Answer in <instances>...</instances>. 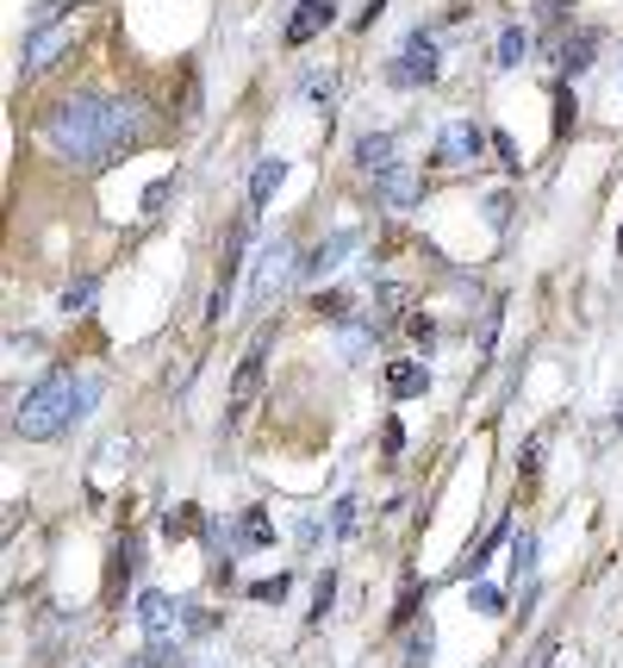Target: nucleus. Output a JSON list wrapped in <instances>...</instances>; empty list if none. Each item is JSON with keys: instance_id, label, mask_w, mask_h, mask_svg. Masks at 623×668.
Returning a JSON list of instances; mask_svg holds the SVG:
<instances>
[{"instance_id": "21", "label": "nucleus", "mask_w": 623, "mask_h": 668, "mask_svg": "<svg viewBox=\"0 0 623 668\" xmlns=\"http://www.w3.org/2000/svg\"><path fill=\"white\" fill-rule=\"evenodd\" d=\"M530 50H536V38H530L524 26H505V32H498V69H517Z\"/></svg>"}, {"instance_id": "35", "label": "nucleus", "mask_w": 623, "mask_h": 668, "mask_svg": "<svg viewBox=\"0 0 623 668\" xmlns=\"http://www.w3.org/2000/svg\"><path fill=\"white\" fill-rule=\"evenodd\" d=\"M567 7H574V0H543V26H548V32L567 26Z\"/></svg>"}, {"instance_id": "11", "label": "nucleus", "mask_w": 623, "mask_h": 668, "mask_svg": "<svg viewBox=\"0 0 623 668\" xmlns=\"http://www.w3.org/2000/svg\"><path fill=\"white\" fill-rule=\"evenodd\" d=\"M418 194H424V181H418V169H412V163H393L387 176H374V200H380V207H393V213L418 207Z\"/></svg>"}, {"instance_id": "17", "label": "nucleus", "mask_w": 623, "mask_h": 668, "mask_svg": "<svg viewBox=\"0 0 623 668\" xmlns=\"http://www.w3.org/2000/svg\"><path fill=\"white\" fill-rule=\"evenodd\" d=\"M280 181H287V163H280V157H263V163H256V176H249V213H263L268 200L280 194Z\"/></svg>"}, {"instance_id": "18", "label": "nucleus", "mask_w": 623, "mask_h": 668, "mask_svg": "<svg viewBox=\"0 0 623 668\" xmlns=\"http://www.w3.org/2000/svg\"><path fill=\"white\" fill-rule=\"evenodd\" d=\"M387 387H393V400H418L424 387H431V369H418V363H393V369H387Z\"/></svg>"}, {"instance_id": "32", "label": "nucleus", "mask_w": 623, "mask_h": 668, "mask_svg": "<svg viewBox=\"0 0 623 668\" xmlns=\"http://www.w3.org/2000/svg\"><path fill=\"white\" fill-rule=\"evenodd\" d=\"M187 637H206V631H218V612H206V606H187V625H181Z\"/></svg>"}, {"instance_id": "38", "label": "nucleus", "mask_w": 623, "mask_h": 668, "mask_svg": "<svg viewBox=\"0 0 623 668\" xmlns=\"http://www.w3.org/2000/svg\"><path fill=\"white\" fill-rule=\"evenodd\" d=\"M306 95H312V100H330V95H337V76H312Z\"/></svg>"}, {"instance_id": "16", "label": "nucleus", "mask_w": 623, "mask_h": 668, "mask_svg": "<svg viewBox=\"0 0 623 668\" xmlns=\"http://www.w3.org/2000/svg\"><path fill=\"white\" fill-rule=\"evenodd\" d=\"M206 525H212V519H206V512L194 507V500H181V507H169V512H162V538H169V543L206 538Z\"/></svg>"}, {"instance_id": "33", "label": "nucleus", "mask_w": 623, "mask_h": 668, "mask_svg": "<svg viewBox=\"0 0 623 668\" xmlns=\"http://www.w3.org/2000/svg\"><path fill=\"white\" fill-rule=\"evenodd\" d=\"M498 318H505V301H493V306H486V318H481V356L493 351V337H498Z\"/></svg>"}, {"instance_id": "36", "label": "nucleus", "mask_w": 623, "mask_h": 668, "mask_svg": "<svg viewBox=\"0 0 623 668\" xmlns=\"http://www.w3.org/2000/svg\"><path fill=\"white\" fill-rule=\"evenodd\" d=\"M493 157H498V163H505V169L517 176V144L505 138V131H493Z\"/></svg>"}, {"instance_id": "27", "label": "nucleus", "mask_w": 623, "mask_h": 668, "mask_svg": "<svg viewBox=\"0 0 623 668\" xmlns=\"http://www.w3.org/2000/svg\"><path fill=\"white\" fill-rule=\"evenodd\" d=\"M580 126V107H574V88H567V81H561L555 88V138H567V131Z\"/></svg>"}, {"instance_id": "37", "label": "nucleus", "mask_w": 623, "mask_h": 668, "mask_svg": "<svg viewBox=\"0 0 623 668\" xmlns=\"http://www.w3.org/2000/svg\"><path fill=\"white\" fill-rule=\"evenodd\" d=\"M175 194V176H162V181H150V194H144V213H156L162 200Z\"/></svg>"}, {"instance_id": "14", "label": "nucleus", "mask_w": 623, "mask_h": 668, "mask_svg": "<svg viewBox=\"0 0 623 668\" xmlns=\"http://www.w3.org/2000/svg\"><path fill=\"white\" fill-rule=\"evenodd\" d=\"M599 45H605V38L592 32V26H586V32H567V38H561V50H555V69H561V76H580V69H592Z\"/></svg>"}, {"instance_id": "34", "label": "nucleus", "mask_w": 623, "mask_h": 668, "mask_svg": "<svg viewBox=\"0 0 623 668\" xmlns=\"http://www.w3.org/2000/svg\"><path fill=\"white\" fill-rule=\"evenodd\" d=\"M405 332H412V344H424V351L436 344V325H431L424 313H412V318H405Z\"/></svg>"}, {"instance_id": "43", "label": "nucleus", "mask_w": 623, "mask_h": 668, "mask_svg": "<svg viewBox=\"0 0 623 668\" xmlns=\"http://www.w3.org/2000/svg\"><path fill=\"white\" fill-rule=\"evenodd\" d=\"M617 431H623V406H617Z\"/></svg>"}, {"instance_id": "3", "label": "nucleus", "mask_w": 623, "mask_h": 668, "mask_svg": "<svg viewBox=\"0 0 623 668\" xmlns=\"http://www.w3.org/2000/svg\"><path fill=\"white\" fill-rule=\"evenodd\" d=\"M69 45H76V0H44V7L26 19L19 63H26V76H44V69L57 63Z\"/></svg>"}, {"instance_id": "31", "label": "nucleus", "mask_w": 623, "mask_h": 668, "mask_svg": "<svg viewBox=\"0 0 623 668\" xmlns=\"http://www.w3.org/2000/svg\"><path fill=\"white\" fill-rule=\"evenodd\" d=\"M144 656H150L156 668H187V656H181V637H175V644H150Z\"/></svg>"}, {"instance_id": "2", "label": "nucleus", "mask_w": 623, "mask_h": 668, "mask_svg": "<svg viewBox=\"0 0 623 668\" xmlns=\"http://www.w3.org/2000/svg\"><path fill=\"white\" fill-rule=\"evenodd\" d=\"M69 419H81V387H76V375H62V369H57V375H44V382L13 406V431L26 438V444H50V438H62Z\"/></svg>"}, {"instance_id": "12", "label": "nucleus", "mask_w": 623, "mask_h": 668, "mask_svg": "<svg viewBox=\"0 0 623 668\" xmlns=\"http://www.w3.org/2000/svg\"><path fill=\"white\" fill-rule=\"evenodd\" d=\"M330 19H337V0H299V7H294V19H287V32H280V38H287V50H306L312 38H318V32L330 26Z\"/></svg>"}, {"instance_id": "1", "label": "nucleus", "mask_w": 623, "mask_h": 668, "mask_svg": "<svg viewBox=\"0 0 623 668\" xmlns=\"http://www.w3.org/2000/svg\"><path fill=\"white\" fill-rule=\"evenodd\" d=\"M44 138L76 169H107L150 138V112L131 95H76L44 119Z\"/></svg>"}, {"instance_id": "9", "label": "nucleus", "mask_w": 623, "mask_h": 668, "mask_svg": "<svg viewBox=\"0 0 623 668\" xmlns=\"http://www.w3.org/2000/svg\"><path fill=\"white\" fill-rule=\"evenodd\" d=\"M362 244H368V232H362V225H349V232H330V238H325L318 250L306 256V269H299V282H325V275L337 269L343 256H356Z\"/></svg>"}, {"instance_id": "19", "label": "nucleus", "mask_w": 623, "mask_h": 668, "mask_svg": "<svg viewBox=\"0 0 623 668\" xmlns=\"http://www.w3.org/2000/svg\"><path fill=\"white\" fill-rule=\"evenodd\" d=\"M138 557H144V550H138V538H125L119 550H112V574H107V593H125V588H131V574H138Z\"/></svg>"}, {"instance_id": "22", "label": "nucleus", "mask_w": 623, "mask_h": 668, "mask_svg": "<svg viewBox=\"0 0 623 668\" xmlns=\"http://www.w3.org/2000/svg\"><path fill=\"white\" fill-rule=\"evenodd\" d=\"M436 656V631L431 625H412V637H405V668H431Z\"/></svg>"}, {"instance_id": "40", "label": "nucleus", "mask_w": 623, "mask_h": 668, "mask_svg": "<svg viewBox=\"0 0 623 668\" xmlns=\"http://www.w3.org/2000/svg\"><path fill=\"white\" fill-rule=\"evenodd\" d=\"M380 13H387V0H368V7H362V19H349V26H356V32H368Z\"/></svg>"}, {"instance_id": "41", "label": "nucleus", "mask_w": 623, "mask_h": 668, "mask_svg": "<svg viewBox=\"0 0 623 668\" xmlns=\"http://www.w3.org/2000/svg\"><path fill=\"white\" fill-rule=\"evenodd\" d=\"M125 668H156V662H150V656H131V662H125Z\"/></svg>"}, {"instance_id": "6", "label": "nucleus", "mask_w": 623, "mask_h": 668, "mask_svg": "<svg viewBox=\"0 0 623 668\" xmlns=\"http://www.w3.org/2000/svg\"><path fill=\"white\" fill-rule=\"evenodd\" d=\"M481 144H493V138H486L474 119H449L443 138H436V150H431V163H436V169H467V163L481 157Z\"/></svg>"}, {"instance_id": "24", "label": "nucleus", "mask_w": 623, "mask_h": 668, "mask_svg": "<svg viewBox=\"0 0 623 668\" xmlns=\"http://www.w3.org/2000/svg\"><path fill=\"white\" fill-rule=\"evenodd\" d=\"M512 574H517V588H530V574H536V538H512Z\"/></svg>"}, {"instance_id": "13", "label": "nucleus", "mask_w": 623, "mask_h": 668, "mask_svg": "<svg viewBox=\"0 0 623 668\" xmlns=\"http://www.w3.org/2000/svg\"><path fill=\"white\" fill-rule=\"evenodd\" d=\"M393 163H399V131H362L356 138V169L362 176H387Z\"/></svg>"}, {"instance_id": "29", "label": "nucleus", "mask_w": 623, "mask_h": 668, "mask_svg": "<svg viewBox=\"0 0 623 668\" xmlns=\"http://www.w3.org/2000/svg\"><path fill=\"white\" fill-rule=\"evenodd\" d=\"M93 287H100V282H93V275H76V282L62 287V313H81V306L93 301Z\"/></svg>"}, {"instance_id": "26", "label": "nucleus", "mask_w": 623, "mask_h": 668, "mask_svg": "<svg viewBox=\"0 0 623 668\" xmlns=\"http://www.w3.org/2000/svg\"><path fill=\"white\" fill-rule=\"evenodd\" d=\"M330 600H337V569H325L318 574V588H312V625L330 619Z\"/></svg>"}, {"instance_id": "39", "label": "nucleus", "mask_w": 623, "mask_h": 668, "mask_svg": "<svg viewBox=\"0 0 623 668\" xmlns=\"http://www.w3.org/2000/svg\"><path fill=\"white\" fill-rule=\"evenodd\" d=\"M548 662H555V637H543V644L530 650V662H524V668H548Z\"/></svg>"}, {"instance_id": "10", "label": "nucleus", "mask_w": 623, "mask_h": 668, "mask_svg": "<svg viewBox=\"0 0 623 668\" xmlns=\"http://www.w3.org/2000/svg\"><path fill=\"white\" fill-rule=\"evenodd\" d=\"M268 543H275V525H268L263 507L225 519V550H231V557H244V550H268Z\"/></svg>"}, {"instance_id": "20", "label": "nucleus", "mask_w": 623, "mask_h": 668, "mask_svg": "<svg viewBox=\"0 0 623 668\" xmlns=\"http://www.w3.org/2000/svg\"><path fill=\"white\" fill-rule=\"evenodd\" d=\"M312 313H318V318H330V325H349L356 301H349L343 287H318V294H312Z\"/></svg>"}, {"instance_id": "28", "label": "nucleus", "mask_w": 623, "mask_h": 668, "mask_svg": "<svg viewBox=\"0 0 623 668\" xmlns=\"http://www.w3.org/2000/svg\"><path fill=\"white\" fill-rule=\"evenodd\" d=\"M287 593H294V574H268V581H256V588H249V600H263V606H280V600H287Z\"/></svg>"}, {"instance_id": "42", "label": "nucleus", "mask_w": 623, "mask_h": 668, "mask_svg": "<svg viewBox=\"0 0 623 668\" xmlns=\"http://www.w3.org/2000/svg\"><path fill=\"white\" fill-rule=\"evenodd\" d=\"M617 256H623V225H617Z\"/></svg>"}, {"instance_id": "7", "label": "nucleus", "mask_w": 623, "mask_h": 668, "mask_svg": "<svg viewBox=\"0 0 623 668\" xmlns=\"http://www.w3.org/2000/svg\"><path fill=\"white\" fill-rule=\"evenodd\" d=\"M175 619H187V606L175 600V593H162V588L138 593V625H144L150 644H175Z\"/></svg>"}, {"instance_id": "30", "label": "nucleus", "mask_w": 623, "mask_h": 668, "mask_svg": "<svg viewBox=\"0 0 623 668\" xmlns=\"http://www.w3.org/2000/svg\"><path fill=\"white\" fill-rule=\"evenodd\" d=\"M356 500H337V507H330V531H337V538H356Z\"/></svg>"}, {"instance_id": "15", "label": "nucleus", "mask_w": 623, "mask_h": 668, "mask_svg": "<svg viewBox=\"0 0 623 668\" xmlns=\"http://www.w3.org/2000/svg\"><path fill=\"white\" fill-rule=\"evenodd\" d=\"M287 263H294V244H287V238L263 244V256H256V301H268V287L287 275Z\"/></svg>"}, {"instance_id": "5", "label": "nucleus", "mask_w": 623, "mask_h": 668, "mask_svg": "<svg viewBox=\"0 0 623 668\" xmlns=\"http://www.w3.org/2000/svg\"><path fill=\"white\" fill-rule=\"evenodd\" d=\"M249 225L256 219H237L231 238H225V256H218V287H212V306H206V318H225L231 313V294H237V275H244V244H249Z\"/></svg>"}, {"instance_id": "23", "label": "nucleus", "mask_w": 623, "mask_h": 668, "mask_svg": "<svg viewBox=\"0 0 623 668\" xmlns=\"http://www.w3.org/2000/svg\"><path fill=\"white\" fill-rule=\"evenodd\" d=\"M467 606H474L481 619H498V612H505V593H498L493 581H467Z\"/></svg>"}, {"instance_id": "25", "label": "nucleus", "mask_w": 623, "mask_h": 668, "mask_svg": "<svg viewBox=\"0 0 623 668\" xmlns=\"http://www.w3.org/2000/svg\"><path fill=\"white\" fill-rule=\"evenodd\" d=\"M418 593H424V588H418V574H405V588H399V606H393V619H387L393 631H399V625H412V619H418Z\"/></svg>"}, {"instance_id": "8", "label": "nucleus", "mask_w": 623, "mask_h": 668, "mask_svg": "<svg viewBox=\"0 0 623 668\" xmlns=\"http://www.w3.org/2000/svg\"><path fill=\"white\" fill-rule=\"evenodd\" d=\"M263 363H268V332L256 337V344L244 351V363H237V382H231V419H225V425H244L249 400L263 394Z\"/></svg>"}, {"instance_id": "4", "label": "nucleus", "mask_w": 623, "mask_h": 668, "mask_svg": "<svg viewBox=\"0 0 623 668\" xmlns=\"http://www.w3.org/2000/svg\"><path fill=\"white\" fill-rule=\"evenodd\" d=\"M436 76H443V57H436V45L424 32L405 38V50L387 63V88H431Z\"/></svg>"}]
</instances>
